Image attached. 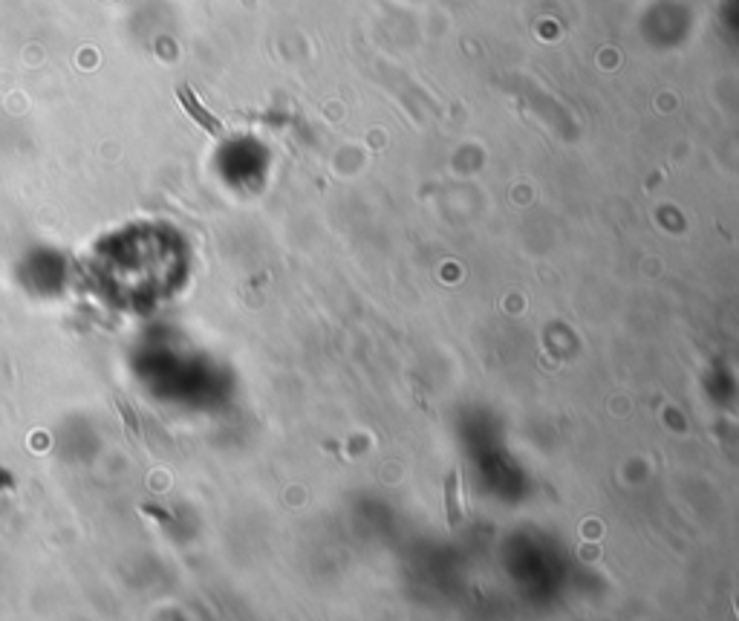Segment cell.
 Returning a JSON list of instances; mask_svg holds the SVG:
<instances>
[{
    "mask_svg": "<svg viewBox=\"0 0 739 621\" xmlns=\"http://www.w3.org/2000/svg\"><path fill=\"white\" fill-rule=\"evenodd\" d=\"M445 506H448V526L459 529L462 523V500H459V468H451L445 477Z\"/></svg>",
    "mask_w": 739,
    "mask_h": 621,
    "instance_id": "7a4b0ae2",
    "label": "cell"
},
{
    "mask_svg": "<svg viewBox=\"0 0 739 621\" xmlns=\"http://www.w3.org/2000/svg\"><path fill=\"white\" fill-rule=\"evenodd\" d=\"M177 99H179V104L185 107V113H188V116H191V119H194V122H197V125L208 133V136H214V139H220V136H223V122H220V119H217L208 107H203V102L197 99V93H194L188 84H179Z\"/></svg>",
    "mask_w": 739,
    "mask_h": 621,
    "instance_id": "6da1fadb",
    "label": "cell"
}]
</instances>
